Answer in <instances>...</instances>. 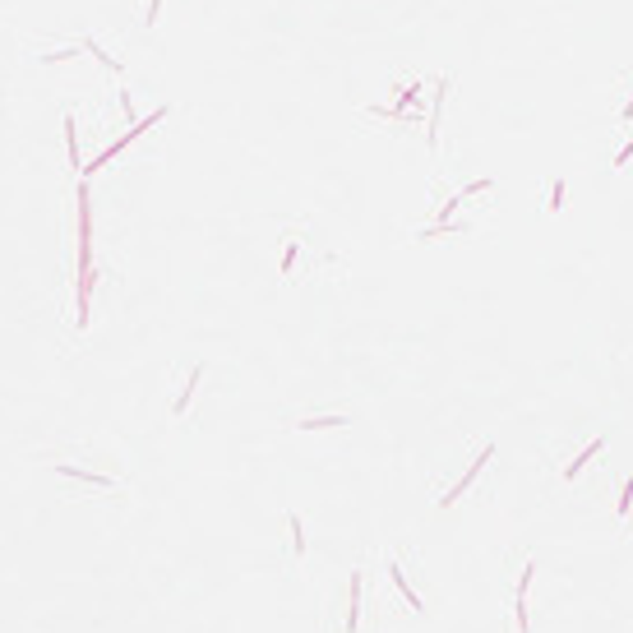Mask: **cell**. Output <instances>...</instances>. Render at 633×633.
<instances>
[{
	"label": "cell",
	"instance_id": "obj_1",
	"mask_svg": "<svg viewBox=\"0 0 633 633\" xmlns=\"http://www.w3.org/2000/svg\"><path fill=\"white\" fill-rule=\"evenodd\" d=\"M162 116H167V107H157V112H153V116H148V121H134V125H130V134H121V139H116V144H112V148H102V153H98V157H93L88 167H84V176H93V171H102V167H107V162H112V157H116V153H121V148H130V144H134V139H139V134H148V130H153V125H157V121H162Z\"/></svg>",
	"mask_w": 633,
	"mask_h": 633
},
{
	"label": "cell",
	"instance_id": "obj_2",
	"mask_svg": "<svg viewBox=\"0 0 633 633\" xmlns=\"http://www.w3.org/2000/svg\"><path fill=\"white\" fill-rule=\"evenodd\" d=\"M490 458H495V444H486V448H481V458H477V462H472V467H467V477L458 481L453 490H444V500H439V504H444V509H448V504H458V500H462V495H467V490H472V481L481 477V467H486Z\"/></svg>",
	"mask_w": 633,
	"mask_h": 633
},
{
	"label": "cell",
	"instance_id": "obj_3",
	"mask_svg": "<svg viewBox=\"0 0 633 633\" xmlns=\"http://www.w3.org/2000/svg\"><path fill=\"white\" fill-rule=\"evenodd\" d=\"M93 282H98V268H79V287H74V314H79V328H84V324H88V296H93Z\"/></svg>",
	"mask_w": 633,
	"mask_h": 633
},
{
	"label": "cell",
	"instance_id": "obj_4",
	"mask_svg": "<svg viewBox=\"0 0 633 633\" xmlns=\"http://www.w3.org/2000/svg\"><path fill=\"white\" fill-rule=\"evenodd\" d=\"M444 98H448V79L434 84V102H430V121H425V144H439V116H444Z\"/></svg>",
	"mask_w": 633,
	"mask_h": 633
},
{
	"label": "cell",
	"instance_id": "obj_5",
	"mask_svg": "<svg viewBox=\"0 0 633 633\" xmlns=\"http://www.w3.org/2000/svg\"><path fill=\"white\" fill-rule=\"evenodd\" d=\"M601 448H606V439H601V434H597V439H592V444H582V448H578V453H573V462L564 467V481H578V477H582V467H587L592 458L601 453Z\"/></svg>",
	"mask_w": 633,
	"mask_h": 633
},
{
	"label": "cell",
	"instance_id": "obj_6",
	"mask_svg": "<svg viewBox=\"0 0 633 633\" xmlns=\"http://www.w3.org/2000/svg\"><path fill=\"white\" fill-rule=\"evenodd\" d=\"M361 629V573H352V587H347V633Z\"/></svg>",
	"mask_w": 633,
	"mask_h": 633
},
{
	"label": "cell",
	"instance_id": "obj_7",
	"mask_svg": "<svg viewBox=\"0 0 633 633\" xmlns=\"http://www.w3.org/2000/svg\"><path fill=\"white\" fill-rule=\"evenodd\" d=\"M389 578H393V587H398L402 597H407V606H411V611L421 615V611H425V601L416 597V592H411V582H407V573H402V564H389Z\"/></svg>",
	"mask_w": 633,
	"mask_h": 633
},
{
	"label": "cell",
	"instance_id": "obj_8",
	"mask_svg": "<svg viewBox=\"0 0 633 633\" xmlns=\"http://www.w3.org/2000/svg\"><path fill=\"white\" fill-rule=\"evenodd\" d=\"M199 379H204V366H194V370H189V379H185V389H180V398L171 402V411H176V416H185L189 398H194V389H199Z\"/></svg>",
	"mask_w": 633,
	"mask_h": 633
},
{
	"label": "cell",
	"instance_id": "obj_9",
	"mask_svg": "<svg viewBox=\"0 0 633 633\" xmlns=\"http://www.w3.org/2000/svg\"><path fill=\"white\" fill-rule=\"evenodd\" d=\"M60 477H74V481H88V486H102L112 490V477H98V472H88V467H56Z\"/></svg>",
	"mask_w": 633,
	"mask_h": 633
},
{
	"label": "cell",
	"instance_id": "obj_10",
	"mask_svg": "<svg viewBox=\"0 0 633 633\" xmlns=\"http://www.w3.org/2000/svg\"><path fill=\"white\" fill-rule=\"evenodd\" d=\"M296 430H347V416H310V421H296Z\"/></svg>",
	"mask_w": 633,
	"mask_h": 633
},
{
	"label": "cell",
	"instance_id": "obj_11",
	"mask_svg": "<svg viewBox=\"0 0 633 633\" xmlns=\"http://www.w3.org/2000/svg\"><path fill=\"white\" fill-rule=\"evenodd\" d=\"M65 148H69V167L84 171V167H79V134H74V116H65Z\"/></svg>",
	"mask_w": 633,
	"mask_h": 633
},
{
	"label": "cell",
	"instance_id": "obj_12",
	"mask_svg": "<svg viewBox=\"0 0 633 633\" xmlns=\"http://www.w3.org/2000/svg\"><path fill=\"white\" fill-rule=\"evenodd\" d=\"M615 509H620V518H633V481L620 486V504H615Z\"/></svg>",
	"mask_w": 633,
	"mask_h": 633
},
{
	"label": "cell",
	"instance_id": "obj_13",
	"mask_svg": "<svg viewBox=\"0 0 633 633\" xmlns=\"http://www.w3.org/2000/svg\"><path fill=\"white\" fill-rule=\"evenodd\" d=\"M564 208V180H555L550 185V199H545V213H559Z\"/></svg>",
	"mask_w": 633,
	"mask_h": 633
},
{
	"label": "cell",
	"instance_id": "obj_14",
	"mask_svg": "<svg viewBox=\"0 0 633 633\" xmlns=\"http://www.w3.org/2000/svg\"><path fill=\"white\" fill-rule=\"evenodd\" d=\"M291 550H296V559L305 555V532H300V518L291 513Z\"/></svg>",
	"mask_w": 633,
	"mask_h": 633
},
{
	"label": "cell",
	"instance_id": "obj_15",
	"mask_svg": "<svg viewBox=\"0 0 633 633\" xmlns=\"http://www.w3.org/2000/svg\"><path fill=\"white\" fill-rule=\"evenodd\" d=\"M532 578H536V559H527V564H522V573H518V597H527Z\"/></svg>",
	"mask_w": 633,
	"mask_h": 633
},
{
	"label": "cell",
	"instance_id": "obj_16",
	"mask_svg": "<svg viewBox=\"0 0 633 633\" xmlns=\"http://www.w3.org/2000/svg\"><path fill=\"white\" fill-rule=\"evenodd\" d=\"M84 46H88L93 56H98V60H102V65L112 69V74H121V60H112V56H107V51H102V46H98V42H93V37H88V42H84Z\"/></svg>",
	"mask_w": 633,
	"mask_h": 633
},
{
	"label": "cell",
	"instance_id": "obj_17",
	"mask_svg": "<svg viewBox=\"0 0 633 633\" xmlns=\"http://www.w3.org/2000/svg\"><path fill=\"white\" fill-rule=\"evenodd\" d=\"M296 250H300V241H287V250H282V278H287L291 264H296Z\"/></svg>",
	"mask_w": 633,
	"mask_h": 633
},
{
	"label": "cell",
	"instance_id": "obj_18",
	"mask_svg": "<svg viewBox=\"0 0 633 633\" xmlns=\"http://www.w3.org/2000/svg\"><path fill=\"white\" fill-rule=\"evenodd\" d=\"M513 615H518V633H527V601L518 597V606H513Z\"/></svg>",
	"mask_w": 633,
	"mask_h": 633
},
{
	"label": "cell",
	"instance_id": "obj_19",
	"mask_svg": "<svg viewBox=\"0 0 633 633\" xmlns=\"http://www.w3.org/2000/svg\"><path fill=\"white\" fill-rule=\"evenodd\" d=\"M629 157H633V139L620 148V153H615V167H629Z\"/></svg>",
	"mask_w": 633,
	"mask_h": 633
},
{
	"label": "cell",
	"instance_id": "obj_20",
	"mask_svg": "<svg viewBox=\"0 0 633 633\" xmlns=\"http://www.w3.org/2000/svg\"><path fill=\"white\" fill-rule=\"evenodd\" d=\"M157 10H162V0H148V14H144V23H148V28L157 23Z\"/></svg>",
	"mask_w": 633,
	"mask_h": 633
},
{
	"label": "cell",
	"instance_id": "obj_21",
	"mask_svg": "<svg viewBox=\"0 0 633 633\" xmlns=\"http://www.w3.org/2000/svg\"><path fill=\"white\" fill-rule=\"evenodd\" d=\"M629 116H633V98H629V107H624V125H629Z\"/></svg>",
	"mask_w": 633,
	"mask_h": 633
}]
</instances>
